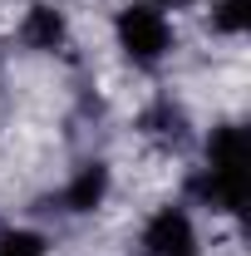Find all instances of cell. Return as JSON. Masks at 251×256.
<instances>
[{"label":"cell","instance_id":"1","mask_svg":"<svg viewBox=\"0 0 251 256\" xmlns=\"http://www.w3.org/2000/svg\"><path fill=\"white\" fill-rule=\"evenodd\" d=\"M207 178H197L192 192L202 197V202H212L222 212H236L242 207V178H246V138H242V128H217L212 138H207Z\"/></svg>","mask_w":251,"mask_h":256},{"label":"cell","instance_id":"2","mask_svg":"<svg viewBox=\"0 0 251 256\" xmlns=\"http://www.w3.org/2000/svg\"><path fill=\"white\" fill-rule=\"evenodd\" d=\"M118 44H124V54L133 64H158L168 54V44H172V30H168V20L158 10L128 5L124 15H118Z\"/></svg>","mask_w":251,"mask_h":256},{"label":"cell","instance_id":"3","mask_svg":"<svg viewBox=\"0 0 251 256\" xmlns=\"http://www.w3.org/2000/svg\"><path fill=\"white\" fill-rule=\"evenodd\" d=\"M192 222L182 207H162L153 222H148V232H143V246H148V256H192Z\"/></svg>","mask_w":251,"mask_h":256},{"label":"cell","instance_id":"4","mask_svg":"<svg viewBox=\"0 0 251 256\" xmlns=\"http://www.w3.org/2000/svg\"><path fill=\"white\" fill-rule=\"evenodd\" d=\"M104 192H108V168H104V162H89V168H79V178L64 188V202H69V212H94L98 202H104Z\"/></svg>","mask_w":251,"mask_h":256},{"label":"cell","instance_id":"5","mask_svg":"<svg viewBox=\"0 0 251 256\" xmlns=\"http://www.w3.org/2000/svg\"><path fill=\"white\" fill-rule=\"evenodd\" d=\"M20 40H25L30 50H60V44H64V20H60V10L34 5L30 15H25V25H20Z\"/></svg>","mask_w":251,"mask_h":256},{"label":"cell","instance_id":"6","mask_svg":"<svg viewBox=\"0 0 251 256\" xmlns=\"http://www.w3.org/2000/svg\"><path fill=\"white\" fill-rule=\"evenodd\" d=\"M246 25H251V0H222L212 10V30L222 34H242Z\"/></svg>","mask_w":251,"mask_h":256},{"label":"cell","instance_id":"7","mask_svg":"<svg viewBox=\"0 0 251 256\" xmlns=\"http://www.w3.org/2000/svg\"><path fill=\"white\" fill-rule=\"evenodd\" d=\"M143 128H148L153 138H172V143H178V138H182V114H178V108H168V104H158L153 114L143 118Z\"/></svg>","mask_w":251,"mask_h":256},{"label":"cell","instance_id":"8","mask_svg":"<svg viewBox=\"0 0 251 256\" xmlns=\"http://www.w3.org/2000/svg\"><path fill=\"white\" fill-rule=\"evenodd\" d=\"M0 256H44V242L34 232H5L0 236Z\"/></svg>","mask_w":251,"mask_h":256},{"label":"cell","instance_id":"9","mask_svg":"<svg viewBox=\"0 0 251 256\" xmlns=\"http://www.w3.org/2000/svg\"><path fill=\"white\" fill-rule=\"evenodd\" d=\"M153 5H188V0H153Z\"/></svg>","mask_w":251,"mask_h":256}]
</instances>
